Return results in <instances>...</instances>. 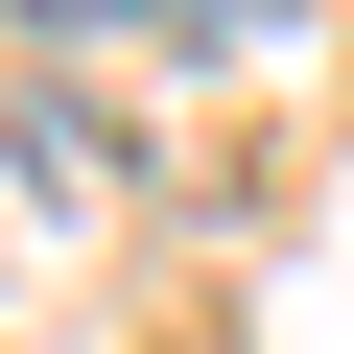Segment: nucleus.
Segmentation results:
<instances>
[{
	"instance_id": "obj_1",
	"label": "nucleus",
	"mask_w": 354,
	"mask_h": 354,
	"mask_svg": "<svg viewBox=\"0 0 354 354\" xmlns=\"http://www.w3.org/2000/svg\"><path fill=\"white\" fill-rule=\"evenodd\" d=\"M24 24H118V0H24Z\"/></svg>"
}]
</instances>
